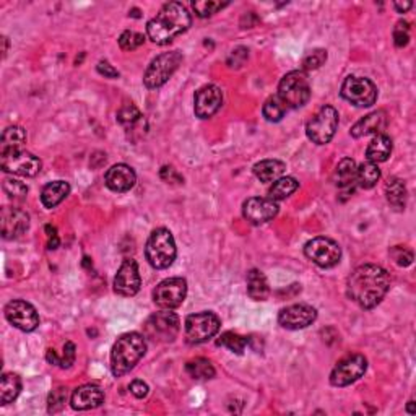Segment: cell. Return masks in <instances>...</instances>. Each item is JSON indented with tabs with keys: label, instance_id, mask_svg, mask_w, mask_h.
<instances>
[{
	"label": "cell",
	"instance_id": "cell-31",
	"mask_svg": "<svg viewBox=\"0 0 416 416\" xmlns=\"http://www.w3.org/2000/svg\"><path fill=\"white\" fill-rule=\"evenodd\" d=\"M21 379L20 375L7 373L2 375V384H0V405H8L20 395Z\"/></svg>",
	"mask_w": 416,
	"mask_h": 416
},
{
	"label": "cell",
	"instance_id": "cell-27",
	"mask_svg": "<svg viewBox=\"0 0 416 416\" xmlns=\"http://www.w3.org/2000/svg\"><path fill=\"white\" fill-rule=\"evenodd\" d=\"M70 194V185L65 181H54L47 184L41 192V202L46 208H54Z\"/></svg>",
	"mask_w": 416,
	"mask_h": 416
},
{
	"label": "cell",
	"instance_id": "cell-45",
	"mask_svg": "<svg viewBox=\"0 0 416 416\" xmlns=\"http://www.w3.org/2000/svg\"><path fill=\"white\" fill-rule=\"evenodd\" d=\"M75 355H77V353H75V345L72 342L65 343L64 353H62L60 356L59 367H62V369H69V367L75 362Z\"/></svg>",
	"mask_w": 416,
	"mask_h": 416
},
{
	"label": "cell",
	"instance_id": "cell-37",
	"mask_svg": "<svg viewBox=\"0 0 416 416\" xmlns=\"http://www.w3.org/2000/svg\"><path fill=\"white\" fill-rule=\"evenodd\" d=\"M117 121L121 122L127 130H129V129H134L137 124L141 121V114H140V111L130 103V104H126L124 108H121V111H119Z\"/></svg>",
	"mask_w": 416,
	"mask_h": 416
},
{
	"label": "cell",
	"instance_id": "cell-25",
	"mask_svg": "<svg viewBox=\"0 0 416 416\" xmlns=\"http://www.w3.org/2000/svg\"><path fill=\"white\" fill-rule=\"evenodd\" d=\"M286 171V165L280 159H264L254 166V174L260 183H275L283 178Z\"/></svg>",
	"mask_w": 416,
	"mask_h": 416
},
{
	"label": "cell",
	"instance_id": "cell-48",
	"mask_svg": "<svg viewBox=\"0 0 416 416\" xmlns=\"http://www.w3.org/2000/svg\"><path fill=\"white\" fill-rule=\"evenodd\" d=\"M96 69H98V72L101 75H104L106 78H119V75H121V73H119V70L114 69L108 60H101Z\"/></svg>",
	"mask_w": 416,
	"mask_h": 416
},
{
	"label": "cell",
	"instance_id": "cell-49",
	"mask_svg": "<svg viewBox=\"0 0 416 416\" xmlns=\"http://www.w3.org/2000/svg\"><path fill=\"white\" fill-rule=\"evenodd\" d=\"M46 234H47V247H49L51 251L57 249V247H59V234H57V229L54 227H51V224H47Z\"/></svg>",
	"mask_w": 416,
	"mask_h": 416
},
{
	"label": "cell",
	"instance_id": "cell-41",
	"mask_svg": "<svg viewBox=\"0 0 416 416\" xmlns=\"http://www.w3.org/2000/svg\"><path fill=\"white\" fill-rule=\"evenodd\" d=\"M143 43H145L143 34L135 33V31L127 30L119 36V46H121L122 51H135L137 47H140Z\"/></svg>",
	"mask_w": 416,
	"mask_h": 416
},
{
	"label": "cell",
	"instance_id": "cell-1",
	"mask_svg": "<svg viewBox=\"0 0 416 416\" xmlns=\"http://www.w3.org/2000/svg\"><path fill=\"white\" fill-rule=\"evenodd\" d=\"M391 290V275L386 268L374 264L356 267L348 277V298L362 309H373L386 298Z\"/></svg>",
	"mask_w": 416,
	"mask_h": 416
},
{
	"label": "cell",
	"instance_id": "cell-23",
	"mask_svg": "<svg viewBox=\"0 0 416 416\" xmlns=\"http://www.w3.org/2000/svg\"><path fill=\"white\" fill-rule=\"evenodd\" d=\"M386 126H387L386 111H374V113L367 114V116L360 119V121L351 127L349 134H351V137H355V139H361V137H367V135H379L384 134Z\"/></svg>",
	"mask_w": 416,
	"mask_h": 416
},
{
	"label": "cell",
	"instance_id": "cell-42",
	"mask_svg": "<svg viewBox=\"0 0 416 416\" xmlns=\"http://www.w3.org/2000/svg\"><path fill=\"white\" fill-rule=\"evenodd\" d=\"M327 60V51L325 49H314L309 51L303 59V69L304 70H316L325 64Z\"/></svg>",
	"mask_w": 416,
	"mask_h": 416
},
{
	"label": "cell",
	"instance_id": "cell-16",
	"mask_svg": "<svg viewBox=\"0 0 416 416\" xmlns=\"http://www.w3.org/2000/svg\"><path fill=\"white\" fill-rule=\"evenodd\" d=\"M317 319V311L309 304H293L278 314V324L288 330L306 329Z\"/></svg>",
	"mask_w": 416,
	"mask_h": 416
},
{
	"label": "cell",
	"instance_id": "cell-26",
	"mask_svg": "<svg viewBox=\"0 0 416 416\" xmlns=\"http://www.w3.org/2000/svg\"><path fill=\"white\" fill-rule=\"evenodd\" d=\"M247 294L254 301H265L270 296L267 277L257 268H252L247 273Z\"/></svg>",
	"mask_w": 416,
	"mask_h": 416
},
{
	"label": "cell",
	"instance_id": "cell-40",
	"mask_svg": "<svg viewBox=\"0 0 416 416\" xmlns=\"http://www.w3.org/2000/svg\"><path fill=\"white\" fill-rule=\"evenodd\" d=\"M69 392L65 387H59L49 393V400H47V411L49 413H59L67 404Z\"/></svg>",
	"mask_w": 416,
	"mask_h": 416
},
{
	"label": "cell",
	"instance_id": "cell-28",
	"mask_svg": "<svg viewBox=\"0 0 416 416\" xmlns=\"http://www.w3.org/2000/svg\"><path fill=\"white\" fill-rule=\"evenodd\" d=\"M356 161L351 158H343L335 167V184L340 189H348L356 183Z\"/></svg>",
	"mask_w": 416,
	"mask_h": 416
},
{
	"label": "cell",
	"instance_id": "cell-22",
	"mask_svg": "<svg viewBox=\"0 0 416 416\" xmlns=\"http://www.w3.org/2000/svg\"><path fill=\"white\" fill-rule=\"evenodd\" d=\"M135 181H137L135 171L132 170L129 165H124V163L111 166L104 176L106 187L113 190V192H119V194L130 190L135 185Z\"/></svg>",
	"mask_w": 416,
	"mask_h": 416
},
{
	"label": "cell",
	"instance_id": "cell-6",
	"mask_svg": "<svg viewBox=\"0 0 416 416\" xmlns=\"http://www.w3.org/2000/svg\"><path fill=\"white\" fill-rule=\"evenodd\" d=\"M181 330V321L178 314L163 309L161 312L153 314L143 324V335L154 343H171L178 338Z\"/></svg>",
	"mask_w": 416,
	"mask_h": 416
},
{
	"label": "cell",
	"instance_id": "cell-32",
	"mask_svg": "<svg viewBox=\"0 0 416 416\" xmlns=\"http://www.w3.org/2000/svg\"><path fill=\"white\" fill-rule=\"evenodd\" d=\"M299 187V183L294 178H291V176H286V178H280L277 179L275 183H273L272 187L268 189V198H272V200H285L291 196V194H294L296 190Z\"/></svg>",
	"mask_w": 416,
	"mask_h": 416
},
{
	"label": "cell",
	"instance_id": "cell-29",
	"mask_svg": "<svg viewBox=\"0 0 416 416\" xmlns=\"http://www.w3.org/2000/svg\"><path fill=\"white\" fill-rule=\"evenodd\" d=\"M26 141V132L23 127L12 126L7 127L2 134V143H0V153L5 152H16L21 150V147Z\"/></svg>",
	"mask_w": 416,
	"mask_h": 416
},
{
	"label": "cell",
	"instance_id": "cell-47",
	"mask_svg": "<svg viewBox=\"0 0 416 416\" xmlns=\"http://www.w3.org/2000/svg\"><path fill=\"white\" fill-rule=\"evenodd\" d=\"M130 392L134 393V395L137 398H145V397L148 395V392H150L148 384L143 382V380L137 379V380H134V382L130 384Z\"/></svg>",
	"mask_w": 416,
	"mask_h": 416
},
{
	"label": "cell",
	"instance_id": "cell-24",
	"mask_svg": "<svg viewBox=\"0 0 416 416\" xmlns=\"http://www.w3.org/2000/svg\"><path fill=\"white\" fill-rule=\"evenodd\" d=\"M392 139L386 134H379L375 135L373 140H371V143L367 145L366 150V158L367 161L371 163H384L387 161L389 158H391L392 154Z\"/></svg>",
	"mask_w": 416,
	"mask_h": 416
},
{
	"label": "cell",
	"instance_id": "cell-8",
	"mask_svg": "<svg viewBox=\"0 0 416 416\" xmlns=\"http://www.w3.org/2000/svg\"><path fill=\"white\" fill-rule=\"evenodd\" d=\"M338 129V113L332 106H324L311 117L306 126L308 139L316 145H325Z\"/></svg>",
	"mask_w": 416,
	"mask_h": 416
},
{
	"label": "cell",
	"instance_id": "cell-44",
	"mask_svg": "<svg viewBox=\"0 0 416 416\" xmlns=\"http://www.w3.org/2000/svg\"><path fill=\"white\" fill-rule=\"evenodd\" d=\"M410 41V25L406 21H398L393 28V43L397 47H405Z\"/></svg>",
	"mask_w": 416,
	"mask_h": 416
},
{
	"label": "cell",
	"instance_id": "cell-52",
	"mask_svg": "<svg viewBox=\"0 0 416 416\" xmlns=\"http://www.w3.org/2000/svg\"><path fill=\"white\" fill-rule=\"evenodd\" d=\"M2 43H3V57L7 56V51H8V38L3 36L2 38Z\"/></svg>",
	"mask_w": 416,
	"mask_h": 416
},
{
	"label": "cell",
	"instance_id": "cell-12",
	"mask_svg": "<svg viewBox=\"0 0 416 416\" xmlns=\"http://www.w3.org/2000/svg\"><path fill=\"white\" fill-rule=\"evenodd\" d=\"M187 296V281L181 277L166 278L153 290V301L159 309H172L179 308Z\"/></svg>",
	"mask_w": 416,
	"mask_h": 416
},
{
	"label": "cell",
	"instance_id": "cell-50",
	"mask_svg": "<svg viewBox=\"0 0 416 416\" xmlns=\"http://www.w3.org/2000/svg\"><path fill=\"white\" fill-rule=\"evenodd\" d=\"M393 7L397 8L398 12L400 13H405L406 10H410L411 7H413V2H404V3H400V2H395L393 3Z\"/></svg>",
	"mask_w": 416,
	"mask_h": 416
},
{
	"label": "cell",
	"instance_id": "cell-39",
	"mask_svg": "<svg viewBox=\"0 0 416 416\" xmlns=\"http://www.w3.org/2000/svg\"><path fill=\"white\" fill-rule=\"evenodd\" d=\"M227 5H228V2H215V0H200V2L192 3L194 10H196L197 16H200V19L211 16L213 13L221 10V8H224Z\"/></svg>",
	"mask_w": 416,
	"mask_h": 416
},
{
	"label": "cell",
	"instance_id": "cell-2",
	"mask_svg": "<svg viewBox=\"0 0 416 416\" xmlns=\"http://www.w3.org/2000/svg\"><path fill=\"white\" fill-rule=\"evenodd\" d=\"M192 25V16L185 5L181 2H167L157 13V16L148 21L147 36L154 44L165 46L179 34L185 33Z\"/></svg>",
	"mask_w": 416,
	"mask_h": 416
},
{
	"label": "cell",
	"instance_id": "cell-46",
	"mask_svg": "<svg viewBox=\"0 0 416 416\" xmlns=\"http://www.w3.org/2000/svg\"><path fill=\"white\" fill-rule=\"evenodd\" d=\"M159 174H161V179L163 181H166L167 184H172V183H183V178H181L179 176V172L174 170V167L172 166H165L161 170V172H159Z\"/></svg>",
	"mask_w": 416,
	"mask_h": 416
},
{
	"label": "cell",
	"instance_id": "cell-11",
	"mask_svg": "<svg viewBox=\"0 0 416 416\" xmlns=\"http://www.w3.org/2000/svg\"><path fill=\"white\" fill-rule=\"evenodd\" d=\"M304 254L306 257L321 268H332L338 265L342 259V249H340L338 242L334 239L319 236L306 242L304 246Z\"/></svg>",
	"mask_w": 416,
	"mask_h": 416
},
{
	"label": "cell",
	"instance_id": "cell-17",
	"mask_svg": "<svg viewBox=\"0 0 416 416\" xmlns=\"http://www.w3.org/2000/svg\"><path fill=\"white\" fill-rule=\"evenodd\" d=\"M141 278L139 273V265L134 259H126L119 267L114 277V291L119 296H135L140 291Z\"/></svg>",
	"mask_w": 416,
	"mask_h": 416
},
{
	"label": "cell",
	"instance_id": "cell-35",
	"mask_svg": "<svg viewBox=\"0 0 416 416\" xmlns=\"http://www.w3.org/2000/svg\"><path fill=\"white\" fill-rule=\"evenodd\" d=\"M286 111H288L286 104L278 98V95H275V96H270V98L265 101L262 114L268 122H280L281 119L285 117Z\"/></svg>",
	"mask_w": 416,
	"mask_h": 416
},
{
	"label": "cell",
	"instance_id": "cell-21",
	"mask_svg": "<svg viewBox=\"0 0 416 416\" xmlns=\"http://www.w3.org/2000/svg\"><path fill=\"white\" fill-rule=\"evenodd\" d=\"M101 404H104V392L96 384H85V386L75 389L72 398H70V405L77 411L98 408Z\"/></svg>",
	"mask_w": 416,
	"mask_h": 416
},
{
	"label": "cell",
	"instance_id": "cell-5",
	"mask_svg": "<svg viewBox=\"0 0 416 416\" xmlns=\"http://www.w3.org/2000/svg\"><path fill=\"white\" fill-rule=\"evenodd\" d=\"M278 98L286 108H303L311 98V83L304 70H293L281 78L278 85Z\"/></svg>",
	"mask_w": 416,
	"mask_h": 416
},
{
	"label": "cell",
	"instance_id": "cell-20",
	"mask_svg": "<svg viewBox=\"0 0 416 416\" xmlns=\"http://www.w3.org/2000/svg\"><path fill=\"white\" fill-rule=\"evenodd\" d=\"M3 239H19L28 231L30 215L25 210L15 207H3L0 213Z\"/></svg>",
	"mask_w": 416,
	"mask_h": 416
},
{
	"label": "cell",
	"instance_id": "cell-19",
	"mask_svg": "<svg viewBox=\"0 0 416 416\" xmlns=\"http://www.w3.org/2000/svg\"><path fill=\"white\" fill-rule=\"evenodd\" d=\"M221 104H223V93L216 85L202 86L194 96V113L200 119L215 116Z\"/></svg>",
	"mask_w": 416,
	"mask_h": 416
},
{
	"label": "cell",
	"instance_id": "cell-9",
	"mask_svg": "<svg viewBox=\"0 0 416 416\" xmlns=\"http://www.w3.org/2000/svg\"><path fill=\"white\" fill-rule=\"evenodd\" d=\"M181 62H183V54L179 51L163 52L157 59L152 60L148 65L147 72L143 75L145 86L150 90L163 86L172 77V73L179 69Z\"/></svg>",
	"mask_w": 416,
	"mask_h": 416
},
{
	"label": "cell",
	"instance_id": "cell-7",
	"mask_svg": "<svg viewBox=\"0 0 416 416\" xmlns=\"http://www.w3.org/2000/svg\"><path fill=\"white\" fill-rule=\"evenodd\" d=\"M221 322L213 312L190 314L184 322V337L189 345H200L213 338L220 332Z\"/></svg>",
	"mask_w": 416,
	"mask_h": 416
},
{
	"label": "cell",
	"instance_id": "cell-34",
	"mask_svg": "<svg viewBox=\"0 0 416 416\" xmlns=\"http://www.w3.org/2000/svg\"><path fill=\"white\" fill-rule=\"evenodd\" d=\"M185 371L190 378L197 379V380H203V379H213L215 378V367L210 361L205 360V358H196V360L189 361L185 365Z\"/></svg>",
	"mask_w": 416,
	"mask_h": 416
},
{
	"label": "cell",
	"instance_id": "cell-36",
	"mask_svg": "<svg viewBox=\"0 0 416 416\" xmlns=\"http://www.w3.org/2000/svg\"><path fill=\"white\" fill-rule=\"evenodd\" d=\"M216 345H218V347L228 348L229 351L236 353V355H242L247 347V338L239 334H234V332H224V334L218 338Z\"/></svg>",
	"mask_w": 416,
	"mask_h": 416
},
{
	"label": "cell",
	"instance_id": "cell-30",
	"mask_svg": "<svg viewBox=\"0 0 416 416\" xmlns=\"http://www.w3.org/2000/svg\"><path fill=\"white\" fill-rule=\"evenodd\" d=\"M387 202L395 210H404L406 205V185L400 178H391L386 184Z\"/></svg>",
	"mask_w": 416,
	"mask_h": 416
},
{
	"label": "cell",
	"instance_id": "cell-14",
	"mask_svg": "<svg viewBox=\"0 0 416 416\" xmlns=\"http://www.w3.org/2000/svg\"><path fill=\"white\" fill-rule=\"evenodd\" d=\"M367 360L362 355H349L337 362L330 373V384L334 387H347L365 375Z\"/></svg>",
	"mask_w": 416,
	"mask_h": 416
},
{
	"label": "cell",
	"instance_id": "cell-13",
	"mask_svg": "<svg viewBox=\"0 0 416 416\" xmlns=\"http://www.w3.org/2000/svg\"><path fill=\"white\" fill-rule=\"evenodd\" d=\"M0 166L3 172H12V174L23 176V178H34L41 171L43 163L34 154L16 150V152L0 153Z\"/></svg>",
	"mask_w": 416,
	"mask_h": 416
},
{
	"label": "cell",
	"instance_id": "cell-51",
	"mask_svg": "<svg viewBox=\"0 0 416 416\" xmlns=\"http://www.w3.org/2000/svg\"><path fill=\"white\" fill-rule=\"evenodd\" d=\"M406 411H408L410 415H415V413H416V410H415V402H413V400H410V402H408V405H406Z\"/></svg>",
	"mask_w": 416,
	"mask_h": 416
},
{
	"label": "cell",
	"instance_id": "cell-38",
	"mask_svg": "<svg viewBox=\"0 0 416 416\" xmlns=\"http://www.w3.org/2000/svg\"><path fill=\"white\" fill-rule=\"evenodd\" d=\"M3 192L7 194L8 198H12L13 202H23L26 196H28V187L16 179H5L3 181Z\"/></svg>",
	"mask_w": 416,
	"mask_h": 416
},
{
	"label": "cell",
	"instance_id": "cell-43",
	"mask_svg": "<svg viewBox=\"0 0 416 416\" xmlns=\"http://www.w3.org/2000/svg\"><path fill=\"white\" fill-rule=\"evenodd\" d=\"M391 257L400 267H410L413 264V252L404 246H395L391 249Z\"/></svg>",
	"mask_w": 416,
	"mask_h": 416
},
{
	"label": "cell",
	"instance_id": "cell-18",
	"mask_svg": "<svg viewBox=\"0 0 416 416\" xmlns=\"http://www.w3.org/2000/svg\"><path fill=\"white\" fill-rule=\"evenodd\" d=\"M278 203L272 198L264 197H252L247 198L242 205V215L251 224H264L267 221L273 220L278 215Z\"/></svg>",
	"mask_w": 416,
	"mask_h": 416
},
{
	"label": "cell",
	"instance_id": "cell-3",
	"mask_svg": "<svg viewBox=\"0 0 416 416\" xmlns=\"http://www.w3.org/2000/svg\"><path fill=\"white\" fill-rule=\"evenodd\" d=\"M147 353V337L139 332H129L116 340L111 351V371L114 378L130 373Z\"/></svg>",
	"mask_w": 416,
	"mask_h": 416
},
{
	"label": "cell",
	"instance_id": "cell-15",
	"mask_svg": "<svg viewBox=\"0 0 416 416\" xmlns=\"http://www.w3.org/2000/svg\"><path fill=\"white\" fill-rule=\"evenodd\" d=\"M5 317L21 332H33L39 325V316L34 306L23 299H13L5 306Z\"/></svg>",
	"mask_w": 416,
	"mask_h": 416
},
{
	"label": "cell",
	"instance_id": "cell-10",
	"mask_svg": "<svg viewBox=\"0 0 416 416\" xmlns=\"http://www.w3.org/2000/svg\"><path fill=\"white\" fill-rule=\"evenodd\" d=\"M342 96L356 108H369L378 101V86L369 78L349 75L342 85Z\"/></svg>",
	"mask_w": 416,
	"mask_h": 416
},
{
	"label": "cell",
	"instance_id": "cell-33",
	"mask_svg": "<svg viewBox=\"0 0 416 416\" xmlns=\"http://www.w3.org/2000/svg\"><path fill=\"white\" fill-rule=\"evenodd\" d=\"M380 179V170L375 163L366 161L356 170V183L361 189H373Z\"/></svg>",
	"mask_w": 416,
	"mask_h": 416
},
{
	"label": "cell",
	"instance_id": "cell-4",
	"mask_svg": "<svg viewBox=\"0 0 416 416\" xmlns=\"http://www.w3.org/2000/svg\"><path fill=\"white\" fill-rule=\"evenodd\" d=\"M145 255L153 268L165 270L171 267L178 255V249H176V241L170 229L158 228L150 234L147 246H145Z\"/></svg>",
	"mask_w": 416,
	"mask_h": 416
}]
</instances>
